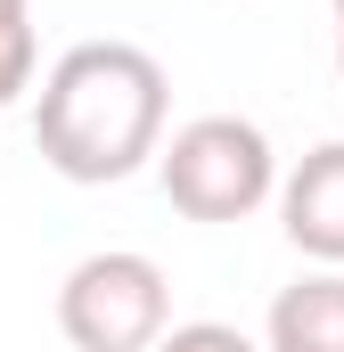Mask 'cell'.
<instances>
[{
  "mask_svg": "<svg viewBox=\"0 0 344 352\" xmlns=\"http://www.w3.org/2000/svg\"><path fill=\"white\" fill-rule=\"evenodd\" d=\"M172 82L140 41H74L33 98V148L58 180H131L148 156H164Z\"/></svg>",
  "mask_w": 344,
  "mask_h": 352,
  "instance_id": "1",
  "label": "cell"
},
{
  "mask_svg": "<svg viewBox=\"0 0 344 352\" xmlns=\"http://www.w3.org/2000/svg\"><path fill=\"white\" fill-rule=\"evenodd\" d=\"M58 328L74 352H156L172 336V278L140 246L83 254L58 287Z\"/></svg>",
  "mask_w": 344,
  "mask_h": 352,
  "instance_id": "2",
  "label": "cell"
},
{
  "mask_svg": "<svg viewBox=\"0 0 344 352\" xmlns=\"http://www.w3.org/2000/svg\"><path fill=\"white\" fill-rule=\"evenodd\" d=\"M156 173H164V197L189 221H246L255 205L279 197V156H270L262 123H246V115L180 123L156 156Z\"/></svg>",
  "mask_w": 344,
  "mask_h": 352,
  "instance_id": "3",
  "label": "cell"
},
{
  "mask_svg": "<svg viewBox=\"0 0 344 352\" xmlns=\"http://www.w3.org/2000/svg\"><path fill=\"white\" fill-rule=\"evenodd\" d=\"M279 230L320 270H344V140L312 148L295 173L279 180Z\"/></svg>",
  "mask_w": 344,
  "mask_h": 352,
  "instance_id": "4",
  "label": "cell"
},
{
  "mask_svg": "<svg viewBox=\"0 0 344 352\" xmlns=\"http://www.w3.org/2000/svg\"><path fill=\"white\" fill-rule=\"evenodd\" d=\"M270 352H344V270H303L270 295Z\"/></svg>",
  "mask_w": 344,
  "mask_h": 352,
  "instance_id": "5",
  "label": "cell"
},
{
  "mask_svg": "<svg viewBox=\"0 0 344 352\" xmlns=\"http://www.w3.org/2000/svg\"><path fill=\"white\" fill-rule=\"evenodd\" d=\"M17 90H33V16L0 25V107H17Z\"/></svg>",
  "mask_w": 344,
  "mask_h": 352,
  "instance_id": "6",
  "label": "cell"
},
{
  "mask_svg": "<svg viewBox=\"0 0 344 352\" xmlns=\"http://www.w3.org/2000/svg\"><path fill=\"white\" fill-rule=\"evenodd\" d=\"M156 352H255V336H246V328H230V320H180Z\"/></svg>",
  "mask_w": 344,
  "mask_h": 352,
  "instance_id": "7",
  "label": "cell"
},
{
  "mask_svg": "<svg viewBox=\"0 0 344 352\" xmlns=\"http://www.w3.org/2000/svg\"><path fill=\"white\" fill-rule=\"evenodd\" d=\"M336 74H344V0H336Z\"/></svg>",
  "mask_w": 344,
  "mask_h": 352,
  "instance_id": "8",
  "label": "cell"
},
{
  "mask_svg": "<svg viewBox=\"0 0 344 352\" xmlns=\"http://www.w3.org/2000/svg\"><path fill=\"white\" fill-rule=\"evenodd\" d=\"M8 16H33V8H25V0H0V25H8Z\"/></svg>",
  "mask_w": 344,
  "mask_h": 352,
  "instance_id": "9",
  "label": "cell"
}]
</instances>
